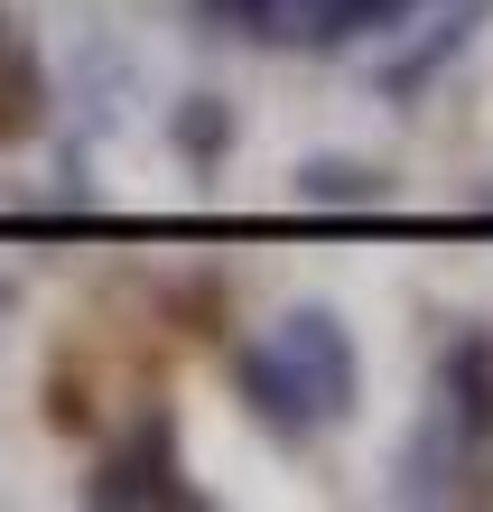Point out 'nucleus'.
Instances as JSON below:
<instances>
[{
	"instance_id": "obj_1",
	"label": "nucleus",
	"mask_w": 493,
	"mask_h": 512,
	"mask_svg": "<svg viewBox=\"0 0 493 512\" xmlns=\"http://www.w3.org/2000/svg\"><path fill=\"white\" fill-rule=\"evenodd\" d=\"M354 345L326 308H298L280 317L270 336L242 354V401H252L280 438H317L335 410H354Z\"/></svg>"
},
{
	"instance_id": "obj_2",
	"label": "nucleus",
	"mask_w": 493,
	"mask_h": 512,
	"mask_svg": "<svg viewBox=\"0 0 493 512\" xmlns=\"http://www.w3.org/2000/svg\"><path fill=\"white\" fill-rule=\"evenodd\" d=\"M438 419L475 447V457H493V345L484 336L447 345V364H438Z\"/></svg>"
},
{
	"instance_id": "obj_3",
	"label": "nucleus",
	"mask_w": 493,
	"mask_h": 512,
	"mask_svg": "<svg viewBox=\"0 0 493 512\" xmlns=\"http://www.w3.org/2000/svg\"><path fill=\"white\" fill-rule=\"evenodd\" d=\"M159 475H177V447H168V419H140L131 429V447H112V466H103V503L121 494V503H187L177 485H159Z\"/></svg>"
},
{
	"instance_id": "obj_4",
	"label": "nucleus",
	"mask_w": 493,
	"mask_h": 512,
	"mask_svg": "<svg viewBox=\"0 0 493 512\" xmlns=\"http://www.w3.org/2000/svg\"><path fill=\"white\" fill-rule=\"evenodd\" d=\"M38 103H47V84H38V66H28V38L0 19V140L38 131Z\"/></svg>"
},
{
	"instance_id": "obj_5",
	"label": "nucleus",
	"mask_w": 493,
	"mask_h": 512,
	"mask_svg": "<svg viewBox=\"0 0 493 512\" xmlns=\"http://www.w3.org/2000/svg\"><path fill=\"white\" fill-rule=\"evenodd\" d=\"M307 196H317V205H373L382 187H373V168H307Z\"/></svg>"
},
{
	"instance_id": "obj_6",
	"label": "nucleus",
	"mask_w": 493,
	"mask_h": 512,
	"mask_svg": "<svg viewBox=\"0 0 493 512\" xmlns=\"http://www.w3.org/2000/svg\"><path fill=\"white\" fill-rule=\"evenodd\" d=\"M177 140H187V149H205V159H214V149H224L233 131H224V112H214V103H196L187 122H177Z\"/></svg>"
},
{
	"instance_id": "obj_7",
	"label": "nucleus",
	"mask_w": 493,
	"mask_h": 512,
	"mask_svg": "<svg viewBox=\"0 0 493 512\" xmlns=\"http://www.w3.org/2000/svg\"><path fill=\"white\" fill-rule=\"evenodd\" d=\"M10 317H19V280L0 270V326H10Z\"/></svg>"
}]
</instances>
